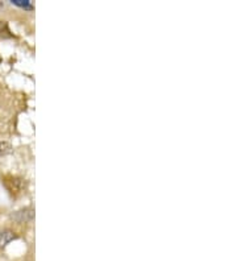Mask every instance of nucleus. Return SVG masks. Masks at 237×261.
<instances>
[{"label": "nucleus", "mask_w": 237, "mask_h": 261, "mask_svg": "<svg viewBox=\"0 0 237 261\" xmlns=\"http://www.w3.org/2000/svg\"><path fill=\"white\" fill-rule=\"evenodd\" d=\"M12 152V147H11V144L8 143H2L0 141V156L2 154H8V153Z\"/></svg>", "instance_id": "5"}, {"label": "nucleus", "mask_w": 237, "mask_h": 261, "mask_svg": "<svg viewBox=\"0 0 237 261\" xmlns=\"http://www.w3.org/2000/svg\"><path fill=\"white\" fill-rule=\"evenodd\" d=\"M4 185H6L7 190L10 191L13 197L22 194L25 190L27 182L25 179L20 178V177H15V175H7L4 177Z\"/></svg>", "instance_id": "1"}, {"label": "nucleus", "mask_w": 237, "mask_h": 261, "mask_svg": "<svg viewBox=\"0 0 237 261\" xmlns=\"http://www.w3.org/2000/svg\"><path fill=\"white\" fill-rule=\"evenodd\" d=\"M13 239H16V235H13L10 231H3V232H0V248L8 244L10 242H12Z\"/></svg>", "instance_id": "3"}, {"label": "nucleus", "mask_w": 237, "mask_h": 261, "mask_svg": "<svg viewBox=\"0 0 237 261\" xmlns=\"http://www.w3.org/2000/svg\"><path fill=\"white\" fill-rule=\"evenodd\" d=\"M0 36L2 37H11V31L10 28H8V24H7L6 21H0Z\"/></svg>", "instance_id": "4"}, {"label": "nucleus", "mask_w": 237, "mask_h": 261, "mask_svg": "<svg viewBox=\"0 0 237 261\" xmlns=\"http://www.w3.org/2000/svg\"><path fill=\"white\" fill-rule=\"evenodd\" d=\"M13 3L17 4V6L20 7H24V8H32V4L29 3V2H24V3H22V2H20V0H15Z\"/></svg>", "instance_id": "6"}, {"label": "nucleus", "mask_w": 237, "mask_h": 261, "mask_svg": "<svg viewBox=\"0 0 237 261\" xmlns=\"http://www.w3.org/2000/svg\"><path fill=\"white\" fill-rule=\"evenodd\" d=\"M15 219L20 223L22 222H29V220L33 219V211L31 208H25V210H21V211H17L15 215Z\"/></svg>", "instance_id": "2"}, {"label": "nucleus", "mask_w": 237, "mask_h": 261, "mask_svg": "<svg viewBox=\"0 0 237 261\" xmlns=\"http://www.w3.org/2000/svg\"><path fill=\"white\" fill-rule=\"evenodd\" d=\"M0 64H2V57H0Z\"/></svg>", "instance_id": "7"}]
</instances>
